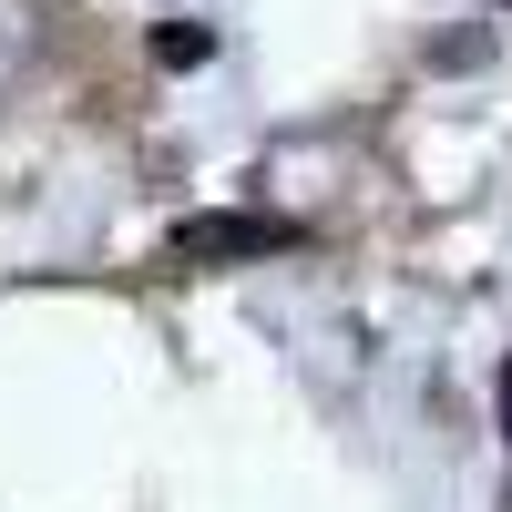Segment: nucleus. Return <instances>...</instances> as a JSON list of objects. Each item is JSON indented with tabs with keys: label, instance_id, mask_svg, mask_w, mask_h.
Instances as JSON below:
<instances>
[{
	"label": "nucleus",
	"instance_id": "f257e3e1",
	"mask_svg": "<svg viewBox=\"0 0 512 512\" xmlns=\"http://www.w3.org/2000/svg\"><path fill=\"white\" fill-rule=\"evenodd\" d=\"M308 226L297 216H246V205H205V216H175L164 226V267H256V256H297Z\"/></svg>",
	"mask_w": 512,
	"mask_h": 512
},
{
	"label": "nucleus",
	"instance_id": "f03ea898",
	"mask_svg": "<svg viewBox=\"0 0 512 512\" xmlns=\"http://www.w3.org/2000/svg\"><path fill=\"white\" fill-rule=\"evenodd\" d=\"M205 52H216V31H195V21H175V31L154 41V62H175V72H195Z\"/></svg>",
	"mask_w": 512,
	"mask_h": 512
},
{
	"label": "nucleus",
	"instance_id": "7ed1b4c3",
	"mask_svg": "<svg viewBox=\"0 0 512 512\" xmlns=\"http://www.w3.org/2000/svg\"><path fill=\"white\" fill-rule=\"evenodd\" d=\"M502 451H512V359H502Z\"/></svg>",
	"mask_w": 512,
	"mask_h": 512
}]
</instances>
